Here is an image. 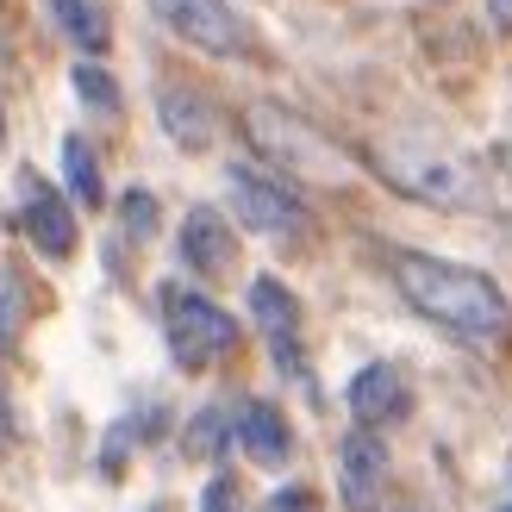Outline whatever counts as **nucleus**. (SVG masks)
<instances>
[{
    "mask_svg": "<svg viewBox=\"0 0 512 512\" xmlns=\"http://www.w3.org/2000/svg\"><path fill=\"white\" fill-rule=\"evenodd\" d=\"M488 19L500 25V32H512V0H488Z\"/></svg>",
    "mask_w": 512,
    "mask_h": 512,
    "instance_id": "412c9836",
    "label": "nucleus"
},
{
    "mask_svg": "<svg viewBox=\"0 0 512 512\" xmlns=\"http://www.w3.org/2000/svg\"><path fill=\"white\" fill-rule=\"evenodd\" d=\"M0 144H7V113H0Z\"/></svg>",
    "mask_w": 512,
    "mask_h": 512,
    "instance_id": "4be33fe9",
    "label": "nucleus"
},
{
    "mask_svg": "<svg viewBox=\"0 0 512 512\" xmlns=\"http://www.w3.org/2000/svg\"><path fill=\"white\" fill-rule=\"evenodd\" d=\"M338 494H344V512H381V494H388V444L369 425H356L338 444Z\"/></svg>",
    "mask_w": 512,
    "mask_h": 512,
    "instance_id": "0eeeda50",
    "label": "nucleus"
},
{
    "mask_svg": "<svg viewBox=\"0 0 512 512\" xmlns=\"http://www.w3.org/2000/svg\"><path fill=\"white\" fill-rule=\"evenodd\" d=\"M163 325H169V350L182 369H207L238 344V319L194 288H163Z\"/></svg>",
    "mask_w": 512,
    "mask_h": 512,
    "instance_id": "20e7f679",
    "label": "nucleus"
},
{
    "mask_svg": "<svg viewBox=\"0 0 512 512\" xmlns=\"http://www.w3.org/2000/svg\"><path fill=\"white\" fill-rule=\"evenodd\" d=\"M244 132H250V144L263 150V157L288 175V182H344V150L331 144L319 125H306L300 113H288V107H250L244 113Z\"/></svg>",
    "mask_w": 512,
    "mask_h": 512,
    "instance_id": "7ed1b4c3",
    "label": "nucleus"
},
{
    "mask_svg": "<svg viewBox=\"0 0 512 512\" xmlns=\"http://www.w3.org/2000/svg\"><path fill=\"white\" fill-rule=\"evenodd\" d=\"M19 438V419H13V400H7V381H0V444Z\"/></svg>",
    "mask_w": 512,
    "mask_h": 512,
    "instance_id": "aec40b11",
    "label": "nucleus"
},
{
    "mask_svg": "<svg viewBox=\"0 0 512 512\" xmlns=\"http://www.w3.org/2000/svg\"><path fill=\"white\" fill-rule=\"evenodd\" d=\"M63 182L82 207H100L107 200V182H100V157L88 150V138H63Z\"/></svg>",
    "mask_w": 512,
    "mask_h": 512,
    "instance_id": "2eb2a0df",
    "label": "nucleus"
},
{
    "mask_svg": "<svg viewBox=\"0 0 512 512\" xmlns=\"http://www.w3.org/2000/svg\"><path fill=\"white\" fill-rule=\"evenodd\" d=\"M157 119H163V132L182 144V150H207L219 138V113H213V100L200 94V88H163L157 94Z\"/></svg>",
    "mask_w": 512,
    "mask_h": 512,
    "instance_id": "9d476101",
    "label": "nucleus"
},
{
    "mask_svg": "<svg viewBox=\"0 0 512 512\" xmlns=\"http://www.w3.org/2000/svg\"><path fill=\"white\" fill-rule=\"evenodd\" d=\"M500 512H512V488H506V506H500Z\"/></svg>",
    "mask_w": 512,
    "mask_h": 512,
    "instance_id": "5701e85b",
    "label": "nucleus"
},
{
    "mask_svg": "<svg viewBox=\"0 0 512 512\" xmlns=\"http://www.w3.org/2000/svg\"><path fill=\"white\" fill-rule=\"evenodd\" d=\"M119 219H125V232H132V238H150V232H157V194L132 188V194L119 200Z\"/></svg>",
    "mask_w": 512,
    "mask_h": 512,
    "instance_id": "f3484780",
    "label": "nucleus"
},
{
    "mask_svg": "<svg viewBox=\"0 0 512 512\" xmlns=\"http://www.w3.org/2000/svg\"><path fill=\"white\" fill-rule=\"evenodd\" d=\"M394 288L419 319L444 325L463 344H500L512 331V300L494 275H481L450 256H425V250H394Z\"/></svg>",
    "mask_w": 512,
    "mask_h": 512,
    "instance_id": "f257e3e1",
    "label": "nucleus"
},
{
    "mask_svg": "<svg viewBox=\"0 0 512 512\" xmlns=\"http://www.w3.org/2000/svg\"><path fill=\"white\" fill-rule=\"evenodd\" d=\"M19 325H25V294H19V281L0 269V350L19 338Z\"/></svg>",
    "mask_w": 512,
    "mask_h": 512,
    "instance_id": "a211bd4d",
    "label": "nucleus"
},
{
    "mask_svg": "<svg viewBox=\"0 0 512 512\" xmlns=\"http://www.w3.org/2000/svg\"><path fill=\"white\" fill-rule=\"evenodd\" d=\"M225 188H232V213L250 232H269V238H288V232H306L313 213L306 200L294 194V182H281L269 169H250V163H232L225 169Z\"/></svg>",
    "mask_w": 512,
    "mask_h": 512,
    "instance_id": "39448f33",
    "label": "nucleus"
},
{
    "mask_svg": "<svg viewBox=\"0 0 512 512\" xmlns=\"http://www.w3.org/2000/svg\"><path fill=\"white\" fill-rule=\"evenodd\" d=\"M250 313H256V325H263L275 344H294V331H300V300L281 288L275 275H256V281H250Z\"/></svg>",
    "mask_w": 512,
    "mask_h": 512,
    "instance_id": "ddd939ff",
    "label": "nucleus"
},
{
    "mask_svg": "<svg viewBox=\"0 0 512 512\" xmlns=\"http://www.w3.org/2000/svg\"><path fill=\"white\" fill-rule=\"evenodd\" d=\"M431 7H438V0H431Z\"/></svg>",
    "mask_w": 512,
    "mask_h": 512,
    "instance_id": "393cba45",
    "label": "nucleus"
},
{
    "mask_svg": "<svg viewBox=\"0 0 512 512\" xmlns=\"http://www.w3.org/2000/svg\"><path fill=\"white\" fill-rule=\"evenodd\" d=\"M375 175L388 188H400L406 200L419 207H444V213H463V207H481L488 188H481V169L469 157H456L444 144H419V138H381L369 150Z\"/></svg>",
    "mask_w": 512,
    "mask_h": 512,
    "instance_id": "f03ea898",
    "label": "nucleus"
},
{
    "mask_svg": "<svg viewBox=\"0 0 512 512\" xmlns=\"http://www.w3.org/2000/svg\"><path fill=\"white\" fill-rule=\"evenodd\" d=\"M150 13H157L175 38L207 50V57H238L244 50V19L225 7V0H150Z\"/></svg>",
    "mask_w": 512,
    "mask_h": 512,
    "instance_id": "423d86ee",
    "label": "nucleus"
},
{
    "mask_svg": "<svg viewBox=\"0 0 512 512\" xmlns=\"http://www.w3.org/2000/svg\"><path fill=\"white\" fill-rule=\"evenodd\" d=\"M506 169H512V150H506Z\"/></svg>",
    "mask_w": 512,
    "mask_h": 512,
    "instance_id": "b1692460",
    "label": "nucleus"
},
{
    "mask_svg": "<svg viewBox=\"0 0 512 512\" xmlns=\"http://www.w3.org/2000/svg\"><path fill=\"white\" fill-rule=\"evenodd\" d=\"M75 94H82L94 113H119V88L100 63H75Z\"/></svg>",
    "mask_w": 512,
    "mask_h": 512,
    "instance_id": "dca6fc26",
    "label": "nucleus"
},
{
    "mask_svg": "<svg viewBox=\"0 0 512 512\" xmlns=\"http://www.w3.org/2000/svg\"><path fill=\"white\" fill-rule=\"evenodd\" d=\"M200 512H244V506H238V481H232V475H213L207 494H200Z\"/></svg>",
    "mask_w": 512,
    "mask_h": 512,
    "instance_id": "6ab92c4d",
    "label": "nucleus"
},
{
    "mask_svg": "<svg viewBox=\"0 0 512 512\" xmlns=\"http://www.w3.org/2000/svg\"><path fill=\"white\" fill-rule=\"evenodd\" d=\"M350 419L356 425H394V419H406L413 413V394H406V375L394 369V363H369V369H356L350 375Z\"/></svg>",
    "mask_w": 512,
    "mask_h": 512,
    "instance_id": "1a4fd4ad",
    "label": "nucleus"
},
{
    "mask_svg": "<svg viewBox=\"0 0 512 512\" xmlns=\"http://www.w3.org/2000/svg\"><path fill=\"white\" fill-rule=\"evenodd\" d=\"M182 263H188V275H207V281H225L238 269V232L225 225V213H213V207H188V219H182Z\"/></svg>",
    "mask_w": 512,
    "mask_h": 512,
    "instance_id": "6e6552de",
    "label": "nucleus"
},
{
    "mask_svg": "<svg viewBox=\"0 0 512 512\" xmlns=\"http://www.w3.org/2000/svg\"><path fill=\"white\" fill-rule=\"evenodd\" d=\"M232 431H238V444L250 450V463H263V469L288 463V450H294V438H288V419H281L269 400H244Z\"/></svg>",
    "mask_w": 512,
    "mask_h": 512,
    "instance_id": "f8f14e48",
    "label": "nucleus"
},
{
    "mask_svg": "<svg viewBox=\"0 0 512 512\" xmlns=\"http://www.w3.org/2000/svg\"><path fill=\"white\" fill-rule=\"evenodd\" d=\"M25 232H32V244L44 256H69L75 250V213H69V200L50 188V182H25Z\"/></svg>",
    "mask_w": 512,
    "mask_h": 512,
    "instance_id": "9b49d317",
    "label": "nucleus"
},
{
    "mask_svg": "<svg viewBox=\"0 0 512 512\" xmlns=\"http://www.w3.org/2000/svg\"><path fill=\"white\" fill-rule=\"evenodd\" d=\"M50 19H57V32L69 44H82V50H107V19H100L94 0H44Z\"/></svg>",
    "mask_w": 512,
    "mask_h": 512,
    "instance_id": "4468645a",
    "label": "nucleus"
}]
</instances>
